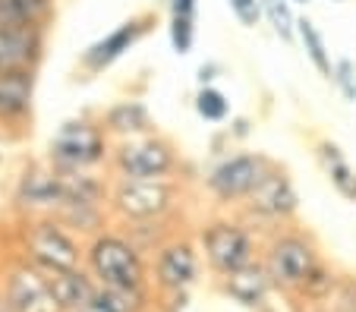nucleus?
<instances>
[{
	"instance_id": "1",
	"label": "nucleus",
	"mask_w": 356,
	"mask_h": 312,
	"mask_svg": "<svg viewBox=\"0 0 356 312\" xmlns=\"http://www.w3.org/2000/svg\"><path fill=\"white\" fill-rule=\"evenodd\" d=\"M86 265L101 287H117V290H145L148 287V265L142 258V249L123 233H95L92 243L86 246Z\"/></svg>"
},
{
	"instance_id": "2",
	"label": "nucleus",
	"mask_w": 356,
	"mask_h": 312,
	"mask_svg": "<svg viewBox=\"0 0 356 312\" xmlns=\"http://www.w3.org/2000/svg\"><path fill=\"white\" fill-rule=\"evenodd\" d=\"M108 164L117 180H174L183 167V158L170 139L145 133V136L114 142Z\"/></svg>"
},
{
	"instance_id": "3",
	"label": "nucleus",
	"mask_w": 356,
	"mask_h": 312,
	"mask_svg": "<svg viewBox=\"0 0 356 312\" xmlns=\"http://www.w3.org/2000/svg\"><path fill=\"white\" fill-rule=\"evenodd\" d=\"M111 136L104 133L101 120L88 117H73L60 123L47 145V164L57 170H95L111 161Z\"/></svg>"
},
{
	"instance_id": "4",
	"label": "nucleus",
	"mask_w": 356,
	"mask_h": 312,
	"mask_svg": "<svg viewBox=\"0 0 356 312\" xmlns=\"http://www.w3.org/2000/svg\"><path fill=\"white\" fill-rule=\"evenodd\" d=\"M262 265L268 268V278L275 287H281V290H302L322 262H318V249L309 233L277 231L268 240V246H265Z\"/></svg>"
},
{
	"instance_id": "5",
	"label": "nucleus",
	"mask_w": 356,
	"mask_h": 312,
	"mask_svg": "<svg viewBox=\"0 0 356 312\" xmlns=\"http://www.w3.org/2000/svg\"><path fill=\"white\" fill-rule=\"evenodd\" d=\"M180 205L177 180H117L111 190V208L123 221H161Z\"/></svg>"
},
{
	"instance_id": "6",
	"label": "nucleus",
	"mask_w": 356,
	"mask_h": 312,
	"mask_svg": "<svg viewBox=\"0 0 356 312\" xmlns=\"http://www.w3.org/2000/svg\"><path fill=\"white\" fill-rule=\"evenodd\" d=\"M199 249L209 262V268L218 278L240 272L246 265L256 262V237L243 221H230V217H218L211 224H205L199 237Z\"/></svg>"
},
{
	"instance_id": "7",
	"label": "nucleus",
	"mask_w": 356,
	"mask_h": 312,
	"mask_svg": "<svg viewBox=\"0 0 356 312\" xmlns=\"http://www.w3.org/2000/svg\"><path fill=\"white\" fill-rule=\"evenodd\" d=\"M26 256L35 268L44 274L63 272V268H79L86 258V249L79 246L76 233L67 224H60L57 217H35L26 231Z\"/></svg>"
},
{
	"instance_id": "8",
	"label": "nucleus",
	"mask_w": 356,
	"mask_h": 312,
	"mask_svg": "<svg viewBox=\"0 0 356 312\" xmlns=\"http://www.w3.org/2000/svg\"><path fill=\"white\" fill-rule=\"evenodd\" d=\"M271 164L275 161L265 158L262 151H234V155H224L205 174V190L221 205L243 202L259 186V180L271 170Z\"/></svg>"
},
{
	"instance_id": "9",
	"label": "nucleus",
	"mask_w": 356,
	"mask_h": 312,
	"mask_svg": "<svg viewBox=\"0 0 356 312\" xmlns=\"http://www.w3.org/2000/svg\"><path fill=\"white\" fill-rule=\"evenodd\" d=\"M243 208L249 217L265 221V224H284L296 215L300 208V196H296V186L290 180V174L277 164H271V170L259 180V186L243 199Z\"/></svg>"
},
{
	"instance_id": "10",
	"label": "nucleus",
	"mask_w": 356,
	"mask_h": 312,
	"mask_svg": "<svg viewBox=\"0 0 356 312\" xmlns=\"http://www.w3.org/2000/svg\"><path fill=\"white\" fill-rule=\"evenodd\" d=\"M13 202L19 211L35 217H54L57 211L67 205V183L57 167H26L22 176L16 180Z\"/></svg>"
},
{
	"instance_id": "11",
	"label": "nucleus",
	"mask_w": 356,
	"mask_h": 312,
	"mask_svg": "<svg viewBox=\"0 0 356 312\" xmlns=\"http://www.w3.org/2000/svg\"><path fill=\"white\" fill-rule=\"evenodd\" d=\"M202 272V249L186 237L168 240L158 246L155 256V284L164 293H186L199 281Z\"/></svg>"
},
{
	"instance_id": "12",
	"label": "nucleus",
	"mask_w": 356,
	"mask_h": 312,
	"mask_svg": "<svg viewBox=\"0 0 356 312\" xmlns=\"http://www.w3.org/2000/svg\"><path fill=\"white\" fill-rule=\"evenodd\" d=\"M148 28H152V16L148 13L120 22L114 32H108L104 38H98L95 44H88V48L82 51V57H79L82 69H86V73H104L111 63H117L129 48H136V44L145 38Z\"/></svg>"
},
{
	"instance_id": "13",
	"label": "nucleus",
	"mask_w": 356,
	"mask_h": 312,
	"mask_svg": "<svg viewBox=\"0 0 356 312\" xmlns=\"http://www.w3.org/2000/svg\"><path fill=\"white\" fill-rule=\"evenodd\" d=\"M3 297L13 306V312H63L54 290H51L47 274L41 272V268H35L32 262H26L10 272Z\"/></svg>"
},
{
	"instance_id": "14",
	"label": "nucleus",
	"mask_w": 356,
	"mask_h": 312,
	"mask_svg": "<svg viewBox=\"0 0 356 312\" xmlns=\"http://www.w3.org/2000/svg\"><path fill=\"white\" fill-rule=\"evenodd\" d=\"M44 54V26H3L0 28V73L35 69Z\"/></svg>"
},
{
	"instance_id": "15",
	"label": "nucleus",
	"mask_w": 356,
	"mask_h": 312,
	"mask_svg": "<svg viewBox=\"0 0 356 312\" xmlns=\"http://www.w3.org/2000/svg\"><path fill=\"white\" fill-rule=\"evenodd\" d=\"M35 69L0 73V123H22L32 117Z\"/></svg>"
},
{
	"instance_id": "16",
	"label": "nucleus",
	"mask_w": 356,
	"mask_h": 312,
	"mask_svg": "<svg viewBox=\"0 0 356 312\" xmlns=\"http://www.w3.org/2000/svg\"><path fill=\"white\" fill-rule=\"evenodd\" d=\"M221 287L234 303L246 306V309L265 306L268 293L275 290V284H271V278H268V268H265L262 262H252V265H246V268H240V272L227 274Z\"/></svg>"
},
{
	"instance_id": "17",
	"label": "nucleus",
	"mask_w": 356,
	"mask_h": 312,
	"mask_svg": "<svg viewBox=\"0 0 356 312\" xmlns=\"http://www.w3.org/2000/svg\"><path fill=\"white\" fill-rule=\"evenodd\" d=\"M101 126H104V133H108L111 139H136V136H145V133H152V110L145 108L142 101H133V98H127V101H114L104 114H101Z\"/></svg>"
},
{
	"instance_id": "18",
	"label": "nucleus",
	"mask_w": 356,
	"mask_h": 312,
	"mask_svg": "<svg viewBox=\"0 0 356 312\" xmlns=\"http://www.w3.org/2000/svg\"><path fill=\"white\" fill-rule=\"evenodd\" d=\"M51 290H54L57 303L63 312H79L92 306V297L98 290V281H92L82 268H63V272H51Z\"/></svg>"
},
{
	"instance_id": "19",
	"label": "nucleus",
	"mask_w": 356,
	"mask_h": 312,
	"mask_svg": "<svg viewBox=\"0 0 356 312\" xmlns=\"http://www.w3.org/2000/svg\"><path fill=\"white\" fill-rule=\"evenodd\" d=\"M316 155H318V161H322L325 174H328L331 186H334L347 202H356V170L350 167V161H347V155L341 151V145L322 139V142L316 145Z\"/></svg>"
},
{
	"instance_id": "20",
	"label": "nucleus",
	"mask_w": 356,
	"mask_h": 312,
	"mask_svg": "<svg viewBox=\"0 0 356 312\" xmlns=\"http://www.w3.org/2000/svg\"><path fill=\"white\" fill-rule=\"evenodd\" d=\"M51 16H54V0H0V28L44 26Z\"/></svg>"
},
{
	"instance_id": "21",
	"label": "nucleus",
	"mask_w": 356,
	"mask_h": 312,
	"mask_svg": "<svg viewBox=\"0 0 356 312\" xmlns=\"http://www.w3.org/2000/svg\"><path fill=\"white\" fill-rule=\"evenodd\" d=\"M296 38H300L302 51H306V57H309V63L318 69V76H325V79H331L334 76V60H331V51L328 44H325L322 32H318V26L312 19H296Z\"/></svg>"
},
{
	"instance_id": "22",
	"label": "nucleus",
	"mask_w": 356,
	"mask_h": 312,
	"mask_svg": "<svg viewBox=\"0 0 356 312\" xmlns=\"http://www.w3.org/2000/svg\"><path fill=\"white\" fill-rule=\"evenodd\" d=\"M57 221L67 224L73 233H101V224H104V205H88V202H67L60 211H57Z\"/></svg>"
},
{
	"instance_id": "23",
	"label": "nucleus",
	"mask_w": 356,
	"mask_h": 312,
	"mask_svg": "<svg viewBox=\"0 0 356 312\" xmlns=\"http://www.w3.org/2000/svg\"><path fill=\"white\" fill-rule=\"evenodd\" d=\"M145 290H117V287H101L92 297V312H145Z\"/></svg>"
},
{
	"instance_id": "24",
	"label": "nucleus",
	"mask_w": 356,
	"mask_h": 312,
	"mask_svg": "<svg viewBox=\"0 0 356 312\" xmlns=\"http://www.w3.org/2000/svg\"><path fill=\"white\" fill-rule=\"evenodd\" d=\"M195 114H199L202 120H209V123L227 120V114H230L227 95H224L221 88H215V85H202L199 95H195Z\"/></svg>"
},
{
	"instance_id": "25",
	"label": "nucleus",
	"mask_w": 356,
	"mask_h": 312,
	"mask_svg": "<svg viewBox=\"0 0 356 312\" xmlns=\"http://www.w3.org/2000/svg\"><path fill=\"white\" fill-rule=\"evenodd\" d=\"M262 10H265V16H268L271 28H275L284 41H293L296 16H293V10H290V0H262Z\"/></svg>"
},
{
	"instance_id": "26",
	"label": "nucleus",
	"mask_w": 356,
	"mask_h": 312,
	"mask_svg": "<svg viewBox=\"0 0 356 312\" xmlns=\"http://www.w3.org/2000/svg\"><path fill=\"white\" fill-rule=\"evenodd\" d=\"M168 35H170V44H174L177 54H189L195 44V19L193 16H170Z\"/></svg>"
},
{
	"instance_id": "27",
	"label": "nucleus",
	"mask_w": 356,
	"mask_h": 312,
	"mask_svg": "<svg viewBox=\"0 0 356 312\" xmlns=\"http://www.w3.org/2000/svg\"><path fill=\"white\" fill-rule=\"evenodd\" d=\"M331 82L341 88L343 101L356 104V63L350 60V57H337L334 60V76H331Z\"/></svg>"
},
{
	"instance_id": "28",
	"label": "nucleus",
	"mask_w": 356,
	"mask_h": 312,
	"mask_svg": "<svg viewBox=\"0 0 356 312\" xmlns=\"http://www.w3.org/2000/svg\"><path fill=\"white\" fill-rule=\"evenodd\" d=\"M227 3H230V13L236 16V22L246 28H256L259 19L265 16L262 0H227Z\"/></svg>"
},
{
	"instance_id": "29",
	"label": "nucleus",
	"mask_w": 356,
	"mask_h": 312,
	"mask_svg": "<svg viewBox=\"0 0 356 312\" xmlns=\"http://www.w3.org/2000/svg\"><path fill=\"white\" fill-rule=\"evenodd\" d=\"M195 7H199V0H168L170 16H193L195 19Z\"/></svg>"
},
{
	"instance_id": "30",
	"label": "nucleus",
	"mask_w": 356,
	"mask_h": 312,
	"mask_svg": "<svg viewBox=\"0 0 356 312\" xmlns=\"http://www.w3.org/2000/svg\"><path fill=\"white\" fill-rule=\"evenodd\" d=\"M215 63H209V67H202L199 69V82H202V85H211V79H215Z\"/></svg>"
},
{
	"instance_id": "31",
	"label": "nucleus",
	"mask_w": 356,
	"mask_h": 312,
	"mask_svg": "<svg viewBox=\"0 0 356 312\" xmlns=\"http://www.w3.org/2000/svg\"><path fill=\"white\" fill-rule=\"evenodd\" d=\"M290 3H309V0H290Z\"/></svg>"
},
{
	"instance_id": "32",
	"label": "nucleus",
	"mask_w": 356,
	"mask_h": 312,
	"mask_svg": "<svg viewBox=\"0 0 356 312\" xmlns=\"http://www.w3.org/2000/svg\"><path fill=\"white\" fill-rule=\"evenodd\" d=\"M79 312H92V309H79Z\"/></svg>"
},
{
	"instance_id": "33",
	"label": "nucleus",
	"mask_w": 356,
	"mask_h": 312,
	"mask_svg": "<svg viewBox=\"0 0 356 312\" xmlns=\"http://www.w3.org/2000/svg\"><path fill=\"white\" fill-rule=\"evenodd\" d=\"M337 3H341V0H337Z\"/></svg>"
}]
</instances>
